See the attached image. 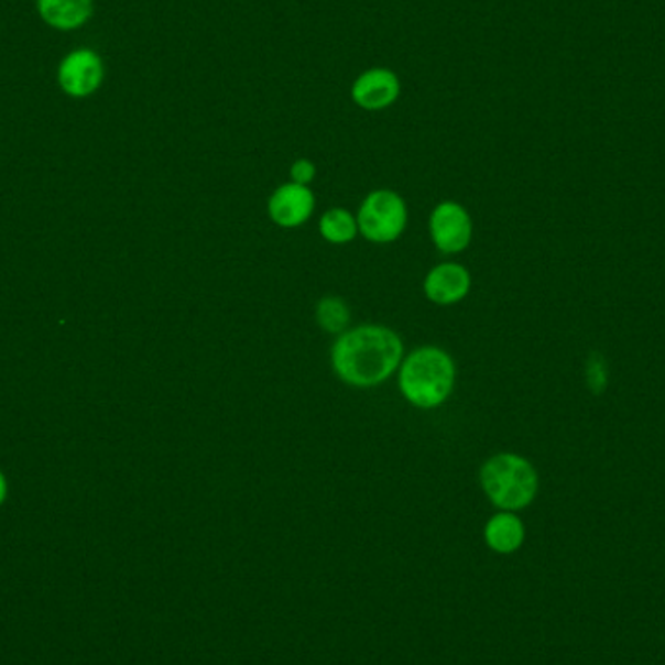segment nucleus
Returning a JSON list of instances; mask_svg holds the SVG:
<instances>
[{"instance_id": "11", "label": "nucleus", "mask_w": 665, "mask_h": 665, "mask_svg": "<svg viewBox=\"0 0 665 665\" xmlns=\"http://www.w3.org/2000/svg\"><path fill=\"white\" fill-rule=\"evenodd\" d=\"M525 539V527L522 520L512 512H500L484 525V541L492 550L500 555H510L522 547Z\"/></svg>"}, {"instance_id": "14", "label": "nucleus", "mask_w": 665, "mask_h": 665, "mask_svg": "<svg viewBox=\"0 0 665 665\" xmlns=\"http://www.w3.org/2000/svg\"><path fill=\"white\" fill-rule=\"evenodd\" d=\"M586 380H588V388L596 395H599L601 391L606 390V385H608V364H606V360L598 352L588 358Z\"/></svg>"}, {"instance_id": "1", "label": "nucleus", "mask_w": 665, "mask_h": 665, "mask_svg": "<svg viewBox=\"0 0 665 665\" xmlns=\"http://www.w3.org/2000/svg\"><path fill=\"white\" fill-rule=\"evenodd\" d=\"M403 357L397 332L382 325H364L342 332L332 347V368L342 382L372 388L385 382Z\"/></svg>"}, {"instance_id": "7", "label": "nucleus", "mask_w": 665, "mask_h": 665, "mask_svg": "<svg viewBox=\"0 0 665 665\" xmlns=\"http://www.w3.org/2000/svg\"><path fill=\"white\" fill-rule=\"evenodd\" d=\"M430 233L438 250L444 253H458L471 243L473 222L466 208L454 200H446L434 208Z\"/></svg>"}, {"instance_id": "15", "label": "nucleus", "mask_w": 665, "mask_h": 665, "mask_svg": "<svg viewBox=\"0 0 665 665\" xmlns=\"http://www.w3.org/2000/svg\"><path fill=\"white\" fill-rule=\"evenodd\" d=\"M317 167L312 160L299 159L292 164L291 177L294 184L309 185L316 177Z\"/></svg>"}, {"instance_id": "6", "label": "nucleus", "mask_w": 665, "mask_h": 665, "mask_svg": "<svg viewBox=\"0 0 665 665\" xmlns=\"http://www.w3.org/2000/svg\"><path fill=\"white\" fill-rule=\"evenodd\" d=\"M401 96V78L388 67L367 68L350 86V100L364 111H383Z\"/></svg>"}, {"instance_id": "4", "label": "nucleus", "mask_w": 665, "mask_h": 665, "mask_svg": "<svg viewBox=\"0 0 665 665\" xmlns=\"http://www.w3.org/2000/svg\"><path fill=\"white\" fill-rule=\"evenodd\" d=\"M358 230L374 243H390L400 238L407 226V205L390 189L368 195L358 212Z\"/></svg>"}, {"instance_id": "16", "label": "nucleus", "mask_w": 665, "mask_h": 665, "mask_svg": "<svg viewBox=\"0 0 665 665\" xmlns=\"http://www.w3.org/2000/svg\"><path fill=\"white\" fill-rule=\"evenodd\" d=\"M7 499V481H4V475L0 473V504Z\"/></svg>"}, {"instance_id": "8", "label": "nucleus", "mask_w": 665, "mask_h": 665, "mask_svg": "<svg viewBox=\"0 0 665 665\" xmlns=\"http://www.w3.org/2000/svg\"><path fill=\"white\" fill-rule=\"evenodd\" d=\"M316 207V197L308 185L284 184L269 199V215L281 228H298Z\"/></svg>"}, {"instance_id": "9", "label": "nucleus", "mask_w": 665, "mask_h": 665, "mask_svg": "<svg viewBox=\"0 0 665 665\" xmlns=\"http://www.w3.org/2000/svg\"><path fill=\"white\" fill-rule=\"evenodd\" d=\"M471 288V275L458 263L434 266L425 281L426 296L438 306H451L466 298Z\"/></svg>"}, {"instance_id": "2", "label": "nucleus", "mask_w": 665, "mask_h": 665, "mask_svg": "<svg viewBox=\"0 0 665 665\" xmlns=\"http://www.w3.org/2000/svg\"><path fill=\"white\" fill-rule=\"evenodd\" d=\"M454 383L456 364L448 352L436 347L416 349L401 364V391L416 407H438L448 400Z\"/></svg>"}, {"instance_id": "13", "label": "nucleus", "mask_w": 665, "mask_h": 665, "mask_svg": "<svg viewBox=\"0 0 665 665\" xmlns=\"http://www.w3.org/2000/svg\"><path fill=\"white\" fill-rule=\"evenodd\" d=\"M316 316L325 331L345 332L350 321V309L341 298L327 296V298L319 299Z\"/></svg>"}, {"instance_id": "12", "label": "nucleus", "mask_w": 665, "mask_h": 665, "mask_svg": "<svg viewBox=\"0 0 665 665\" xmlns=\"http://www.w3.org/2000/svg\"><path fill=\"white\" fill-rule=\"evenodd\" d=\"M319 230L329 243H349L357 236L358 225L349 210L331 208L321 217Z\"/></svg>"}, {"instance_id": "3", "label": "nucleus", "mask_w": 665, "mask_h": 665, "mask_svg": "<svg viewBox=\"0 0 665 665\" xmlns=\"http://www.w3.org/2000/svg\"><path fill=\"white\" fill-rule=\"evenodd\" d=\"M481 484L494 506L516 512L532 504L539 489V477L522 456L499 454L482 466Z\"/></svg>"}, {"instance_id": "10", "label": "nucleus", "mask_w": 665, "mask_h": 665, "mask_svg": "<svg viewBox=\"0 0 665 665\" xmlns=\"http://www.w3.org/2000/svg\"><path fill=\"white\" fill-rule=\"evenodd\" d=\"M35 10L45 25L57 32H75L94 17V0H35Z\"/></svg>"}, {"instance_id": "5", "label": "nucleus", "mask_w": 665, "mask_h": 665, "mask_svg": "<svg viewBox=\"0 0 665 665\" xmlns=\"http://www.w3.org/2000/svg\"><path fill=\"white\" fill-rule=\"evenodd\" d=\"M106 80V63L98 51L78 47L61 58L57 84L68 98L84 100L100 90Z\"/></svg>"}]
</instances>
